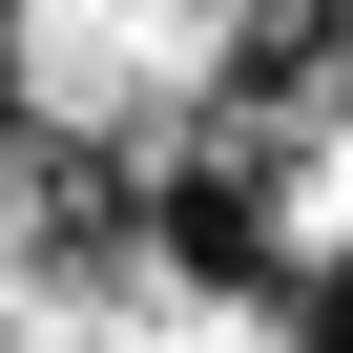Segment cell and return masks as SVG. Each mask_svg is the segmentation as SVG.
I'll return each instance as SVG.
<instances>
[{
    "label": "cell",
    "instance_id": "1",
    "mask_svg": "<svg viewBox=\"0 0 353 353\" xmlns=\"http://www.w3.org/2000/svg\"><path fill=\"white\" fill-rule=\"evenodd\" d=\"M291 353H353V250H270V291H250Z\"/></svg>",
    "mask_w": 353,
    "mask_h": 353
}]
</instances>
